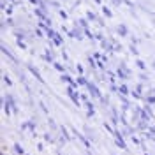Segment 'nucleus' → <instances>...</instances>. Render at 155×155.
Masks as SVG:
<instances>
[{
	"instance_id": "nucleus-21",
	"label": "nucleus",
	"mask_w": 155,
	"mask_h": 155,
	"mask_svg": "<svg viewBox=\"0 0 155 155\" xmlns=\"http://www.w3.org/2000/svg\"><path fill=\"white\" fill-rule=\"evenodd\" d=\"M58 12H60V16L64 19H67V12H65V11H58Z\"/></svg>"
},
{
	"instance_id": "nucleus-12",
	"label": "nucleus",
	"mask_w": 155,
	"mask_h": 155,
	"mask_svg": "<svg viewBox=\"0 0 155 155\" xmlns=\"http://www.w3.org/2000/svg\"><path fill=\"white\" fill-rule=\"evenodd\" d=\"M136 65L141 69V71H145V69H146V64L143 62V60H136Z\"/></svg>"
},
{
	"instance_id": "nucleus-8",
	"label": "nucleus",
	"mask_w": 155,
	"mask_h": 155,
	"mask_svg": "<svg viewBox=\"0 0 155 155\" xmlns=\"http://www.w3.org/2000/svg\"><path fill=\"white\" fill-rule=\"evenodd\" d=\"M118 92H120L122 95H129V94H130V92H129V88H127L125 85H120V87H118Z\"/></svg>"
},
{
	"instance_id": "nucleus-2",
	"label": "nucleus",
	"mask_w": 155,
	"mask_h": 155,
	"mask_svg": "<svg viewBox=\"0 0 155 155\" xmlns=\"http://www.w3.org/2000/svg\"><path fill=\"white\" fill-rule=\"evenodd\" d=\"M65 92H67V95L72 99V102H74L78 107H79V99H78V94L74 92V87H67V90H65Z\"/></svg>"
},
{
	"instance_id": "nucleus-23",
	"label": "nucleus",
	"mask_w": 155,
	"mask_h": 155,
	"mask_svg": "<svg viewBox=\"0 0 155 155\" xmlns=\"http://www.w3.org/2000/svg\"><path fill=\"white\" fill-rule=\"evenodd\" d=\"M153 69H155V64H153Z\"/></svg>"
},
{
	"instance_id": "nucleus-13",
	"label": "nucleus",
	"mask_w": 155,
	"mask_h": 155,
	"mask_svg": "<svg viewBox=\"0 0 155 155\" xmlns=\"http://www.w3.org/2000/svg\"><path fill=\"white\" fill-rule=\"evenodd\" d=\"M102 12H104V14H106L107 18H111V16H113V12H111V9H109V7H106V5H104V7H102Z\"/></svg>"
},
{
	"instance_id": "nucleus-15",
	"label": "nucleus",
	"mask_w": 155,
	"mask_h": 155,
	"mask_svg": "<svg viewBox=\"0 0 155 155\" xmlns=\"http://www.w3.org/2000/svg\"><path fill=\"white\" fill-rule=\"evenodd\" d=\"M14 152H16V153H21V155L25 153V150H23V148H21V146H19L18 143H16V145H14Z\"/></svg>"
},
{
	"instance_id": "nucleus-6",
	"label": "nucleus",
	"mask_w": 155,
	"mask_h": 155,
	"mask_svg": "<svg viewBox=\"0 0 155 155\" xmlns=\"http://www.w3.org/2000/svg\"><path fill=\"white\" fill-rule=\"evenodd\" d=\"M28 71H30V72H32V74H34L35 78H37V79L41 81V83H42V78H41V72H39L37 69H35V67H32V65H28Z\"/></svg>"
},
{
	"instance_id": "nucleus-16",
	"label": "nucleus",
	"mask_w": 155,
	"mask_h": 155,
	"mask_svg": "<svg viewBox=\"0 0 155 155\" xmlns=\"http://www.w3.org/2000/svg\"><path fill=\"white\" fill-rule=\"evenodd\" d=\"M78 21H79V27H81L83 30H87V28H88V25H87V19H78Z\"/></svg>"
},
{
	"instance_id": "nucleus-7",
	"label": "nucleus",
	"mask_w": 155,
	"mask_h": 155,
	"mask_svg": "<svg viewBox=\"0 0 155 155\" xmlns=\"http://www.w3.org/2000/svg\"><path fill=\"white\" fill-rule=\"evenodd\" d=\"M118 34H120L122 37H127V35H129V30H127L125 25H120V27H118Z\"/></svg>"
},
{
	"instance_id": "nucleus-10",
	"label": "nucleus",
	"mask_w": 155,
	"mask_h": 155,
	"mask_svg": "<svg viewBox=\"0 0 155 155\" xmlns=\"http://www.w3.org/2000/svg\"><path fill=\"white\" fill-rule=\"evenodd\" d=\"M2 53H4V55H7V57H9V58H12V60H16V58L12 57V53H11V51H9V49H7V48H5L4 44H2Z\"/></svg>"
},
{
	"instance_id": "nucleus-14",
	"label": "nucleus",
	"mask_w": 155,
	"mask_h": 155,
	"mask_svg": "<svg viewBox=\"0 0 155 155\" xmlns=\"http://www.w3.org/2000/svg\"><path fill=\"white\" fill-rule=\"evenodd\" d=\"M16 37H18V41H23L25 39V32L23 30H16Z\"/></svg>"
},
{
	"instance_id": "nucleus-18",
	"label": "nucleus",
	"mask_w": 155,
	"mask_h": 155,
	"mask_svg": "<svg viewBox=\"0 0 155 155\" xmlns=\"http://www.w3.org/2000/svg\"><path fill=\"white\" fill-rule=\"evenodd\" d=\"M130 53L137 57V53H139V51H137V48H136V44H132V46H130Z\"/></svg>"
},
{
	"instance_id": "nucleus-5",
	"label": "nucleus",
	"mask_w": 155,
	"mask_h": 155,
	"mask_svg": "<svg viewBox=\"0 0 155 155\" xmlns=\"http://www.w3.org/2000/svg\"><path fill=\"white\" fill-rule=\"evenodd\" d=\"M116 76L120 78L122 81H125V79H129V74H127V72L124 71V69H118V71H116Z\"/></svg>"
},
{
	"instance_id": "nucleus-19",
	"label": "nucleus",
	"mask_w": 155,
	"mask_h": 155,
	"mask_svg": "<svg viewBox=\"0 0 155 155\" xmlns=\"http://www.w3.org/2000/svg\"><path fill=\"white\" fill-rule=\"evenodd\" d=\"M53 65H55V69H57V71H60V72H64V67H62V65H60L58 62H53Z\"/></svg>"
},
{
	"instance_id": "nucleus-22",
	"label": "nucleus",
	"mask_w": 155,
	"mask_h": 155,
	"mask_svg": "<svg viewBox=\"0 0 155 155\" xmlns=\"http://www.w3.org/2000/svg\"><path fill=\"white\" fill-rule=\"evenodd\" d=\"M18 46H19V48H21V49H27V46H25V44H23L21 41H18Z\"/></svg>"
},
{
	"instance_id": "nucleus-3",
	"label": "nucleus",
	"mask_w": 155,
	"mask_h": 155,
	"mask_svg": "<svg viewBox=\"0 0 155 155\" xmlns=\"http://www.w3.org/2000/svg\"><path fill=\"white\" fill-rule=\"evenodd\" d=\"M101 46H102V49H106V51H115V46H113L109 41H106V39L101 41Z\"/></svg>"
},
{
	"instance_id": "nucleus-17",
	"label": "nucleus",
	"mask_w": 155,
	"mask_h": 155,
	"mask_svg": "<svg viewBox=\"0 0 155 155\" xmlns=\"http://www.w3.org/2000/svg\"><path fill=\"white\" fill-rule=\"evenodd\" d=\"M78 85H85V87H87L88 81H87V79H85L83 76H79V78H78Z\"/></svg>"
},
{
	"instance_id": "nucleus-20",
	"label": "nucleus",
	"mask_w": 155,
	"mask_h": 155,
	"mask_svg": "<svg viewBox=\"0 0 155 155\" xmlns=\"http://www.w3.org/2000/svg\"><path fill=\"white\" fill-rule=\"evenodd\" d=\"M146 101H148L150 104H155V97L153 95H148V97H146Z\"/></svg>"
},
{
	"instance_id": "nucleus-11",
	"label": "nucleus",
	"mask_w": 155,
	"mask_h": 155,
	"mask_svg": "<svg viewBox=\"0 0 155 155\" xmlns=\"http://www.w3.org/2000/svg\"><path fill=\"white\" fill-rule=\"evenodd\" d=\"M87 19H90V21H97L99 18H97V16L94 14V12H92V11H88V12H87Z\"/></svg>"
},
{
	"instance_id": "nucleus-9",
	"label": "nucleus",
	"mask_w": 155,
	"mask_h": 155,
	"mask_svg": "<svg viewBox=\"0 0 155 155\" xmlns=\"http://www.w3.org/2000/svg\"><path fill=\"white\" fill-rule=\"evenodd\" d=\"M74 134H76V136H78V137H79V139H81V141H83V145L87 146V148H90V143H88L87 139H85V137H83V136L79 134V132H78V130H74Z\"/></svg>"
},
{
	"instance_id": "nucleus-4",
	"label": "nucleus",
	"mask_w": 155,
	"mask_h": 155,
	"mask_svg": "<svg viewBox=\"0 0 155 155\" xmlns=\"http://www.w3.org/2000/svg\"><path fill=\"white\" fill-rule=\"evenodd\" d=\"M69 35H71V37H74V39H78V41H79V39H83L81 30H79V28H72L71 32H69Z\"/></svg>"
},
{
	"instance_id": "nucleus-1",
	"label": "nucleus",
	"mask_w": 155,
	"mask_h": 155,
	"mask_svg": "<svg viewBox=\"0 0 155 155\" xmlns=\"http://www.w3.org/2000/svg\"><path fill=\"white\" fill-rule=\"evenodd\" d=\"M87 88H88V92H90V94H92V95H94V97H97V99H101V101L104 99V97L101 95V92H99V88H97L95 85H94V83H90V81H88Z\"/></svg>"
}]
</instances>
